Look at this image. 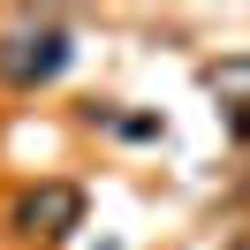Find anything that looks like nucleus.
Wrapping results in <instances>:
<instances>
[{"instance_id":"f257e3e1","label":"nucleus","mask_w":250,"mask_h":250,"mask_svg":"<svg viewBox=\"0 0 250 250\" xmlns=\"http://www.w3.org/2000/svg\"><path fill=\"white\" fill-rule=\"evenodd\" d=\"M61 61H68V38L53 31V23H46V31H16V38H0V76H8V83H46Z\"/></svg>"},{"instance_id":"f03ea898","label":"nucleus","mask_w":250,"mask_h":250,"mask_svg":"<svg viewBox=\"0 0 250 250\" xmlns=\"http://www.w3.org/2000/svg\"><path fill=\"white\" fill-rule=\"evenodd\" d=\"M76 220H83V197L68 182H46V189H31V197L16 205V228L23 235H68Z\"/></svg>"},{"instance_id":"7ed1b4c3","label":"nucleus","mask_w":250,"mask_h":250,"mask_svg":"<svg viewBox=\"0 0 250 250\" xmlns=\"http://www.w3.org/2000/svg\"><path fill=\"white\" fill-rule=\"evenodd\" d=\"M235 250H250V235H243V243H235Z\"/></svg>"}]
</instances>
